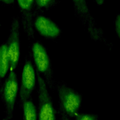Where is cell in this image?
<instances>
[{"mask_svg":"<svg viewBox=\"0 0 120 120\" xmlns=\"http://www.w3.org/2000/svg\"><path fill=\"white\" fill-rule=\"evenodd\" d=\"M34 30L43 37L48 39H55L60 34V28L51 20L42 15H37L33 22Z\"/></svg>","mask_w":120,"mask_h":120,"instance_id":"8","label":"cell"},{"mask_svg":"<svg viewBox=\"0 0 120 120\" xmlns=\"http://www.w3.org/2000/svg\"><path fill=\"white\" fill-rule=\"evenodd\" d=\"M104 0H95V2L97 3V4L99 5H102L104 2Z\"/></svg>","mask_w":120,"mask_h":120,"instance_id":"17","label":"cell"},{"mask_svg":"<svg viewBox=\"0 0 120 120\" xmlns=\"http://www.w3.org/2000/svg\"><path fill=\"white\" fill-rule=\"evenodd\" d=\"M18 91V82L15 71H10L3 82L1 101L4 106L5 115L2 120L12 119Z\"/></svg>","mask_w":120,"mask_h":120,"instance_id":"4","label":"cell"},{"mask_svg":"<svg viewBox=\"0 0 120 120\" xmlns=\"http://www.w3.org/2000/svg\"><path fill=\"white\" fill-rule=\"evenodd\" d=\"M76 14L82 20H87L89 22L90 17L85 0H72Z\"/></svg>","mask_w":120,"mask_h":120,"instance_id":"11","label":"cell"},{"mask_svg":"<svg viewBox=\"0 0 120 120\" xmlns=\"http://www.w3.org/2000/svg\"><path fill=\"white\" fill-rule=\"evenodd\" d=\"M36 70L44 78L47 86L51 90L55 89L52 64L45 47L40 42H36L31 47L30 52Z\"/></svg>","mask_w":120,"mask_h":120,"instance_id":"1","label":"cell"},{"mask_svg":"<svg viewBox=\"0 0 120 120\" xmlns=\"http://www.w3.org/2000/svg\"><path fill=\"white\" fill-rule=\"evenodd\" d=\"M10 70L7 44L5 42L0 45V98H3V80L6 79Z\"/></svg>","mask_w":120,"mask_h":120,"instance_id":"9","label":"cell"},{"mask_svg":"<svg viewBox=\"0 0 120 120\" xmlns=\"http://www.w3.org/2000/svg\"><path fill=\"white\" fill-rule=\"evenodd\" d=\"M58 113L59 115V120H71V118L69 117L64 112L62 107L58 104Z\"/></svg>","mask_w":120,"mask_h":120,"instance_id":"14","label":"cell"},{"mask_svg":"<svg viewBox=\"0 0 120 120\" xmlns=\"http://www.w3.org/2000/svg\"><path fill=\"white\" fill-rule=\"evenodd\" d=\"M115 28L116 34L120 39V14L116 17L115 21Z\"/></svg>","mask_w":120,"mask_h":120,"instance_id":"15","label":"cell"},{"mask_svg":"<svg viewBox=\"0 0 120 120\" xmlns=\"http://www.w3.org/2000/svg\"><path fill=\"white\" fill-rule=\"evenodd\" d=\"M21 108L23 111V120H38V113L32 98L25 101Z\"/></svg>","mask_w":120,"mask_h":120,"instance_id":"10","label":"cell"},{"mask_svg":"<svg viewBox=\"0 0 120 120\" xmlns=\"http://www.w3.org/2000/svg\"><path fill=\"white\" fill-rule=\"evenodd\" d=\"M20 14L21 24L27 38H34L33 22L35 18V0H16Z\"/></svg>","mask_w":120,"mask_h":120,"instance_id":"7","label":"cell"},{"mask_svg":"<svg viewBox=\"0 0 120 120\" xmlns=\"http://www.w3.org/2000/svg\"><path fill=\"white\" fill-rule=\"evenodd\" d=\"M75 120H99L98 114L90 112H78L74 118Z\"/></svg>","mask_w":120,"mask_h":120,"instance_id":"13","label":"cell"},{"mask_svg":"<svg viewBox=\"0 0 120 120\" xmlns=\"http://www.w3.org/2000/svg\"><path fill=\"white\" fill-rule=\"evenodd\" d=\"M55 88L58 93V104L69 117L74 118L79 112L82 101L81 94L63 81L56 82Z\"/></svg>","mask_w":120,"mask_h":120,"instance_id":"2","label":"cell"},{"mask_svg":"<svg viewBox=\"0 0 120 120\" xmlns=\"http://www.w3.org/2000/svg\"><path fill=\"white\" fill-rule=\"evenodd\" d=\"M57 0H35L34 15L35 17L45 10L52 8L56 3Z\"/></svg>","mask_w":120,"mask_h":120,"instance_id":"12","label":"cell"},{"mask_svg":"<svg viewBox=\"0 0 120 120\" xmlns=\"http://www.w3.org/2000/svg\"><path fill=\"white\" fill-rule=\"evenodd\" d=\"M20 22L15 17L12 19L6 41L10 71H15L20 55Z\"/></svg>","mask_w":120,"mask_h":120,"instance_id":"6","label":"cell"},{"mask_svg":"<svg viewBox=\"0 0 120 120\" xmlns=\"http://www.w3.org/2000/svg\"><path fill=\"white\" fill-rule=\"evenodd\" d=\"M15 1V0H0V2L6 5H12Z\"/></svg>","mask_w":120,"mask_h":120,"instance_id":"16","label":"cell"},{"mask_svg":"<svg viewBox=\"0 0 120 120\" xmlns=\"http://www.w3.org/2000/svg\"><path fill=\"white\" fill-rule=\"evenodd\" d=\"M36 74L38 84V120H56V111L47 84L43 77L37 71Z\"/></svg>","mask_w":120,"mask_h":120,"instance_id":"3","label":"cell"},{"mask_svg":"<svg viewBox=\"0 0 120 120\" xmlns=\"http://www.w3.org/2000/svg\"><path fill=\"white\" fill-rule=\"evenodd\" d=\"M36 71L30 54L29 56L25 58L22 70L19 90V105L20 108L25 101L32 98L36 86Z\"/></svg>","mask_w":120,"mask_h":120,"instance_id":"5","label":"cell"}]
</instances>
